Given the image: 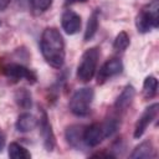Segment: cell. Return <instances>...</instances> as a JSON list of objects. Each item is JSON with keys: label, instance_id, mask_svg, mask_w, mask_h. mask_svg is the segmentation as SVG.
<instances>
[{"label": "cell", "instance_id": "cell-12", "mask_svg": "<svg viewBox=\"0 0 159 159\" xmlns=\"http://www.w3.org/2000/svg\"><path fill=\"white\" fill-rule=\"evenodd\" d=\"M81 25H82L81 16L76 11L67 9V10H65L62 12V16H61V26H62V30L67 35H75V34H77L81 30Z\"/></svg>", "mask_w": 159, "mask_h": 159}, {"label": "cell", "instance_id": "cell-18", "mask_svg": "<svg viewBox=\"0 0 159 159\" xmlns=\"http://www.w3.org/2000/svg\"><path fill=\"white\" fill-rule=\"evenodd\" d=\"M7 155L11 159H30L31 158V153L22 147L21 144L16 143V142H11L7 147Z\"/></svg>", "mask_w": 159, "mask_h": 159}, {"label": "cell", "instance_id": "cell-11", "mask_svg": "<svg viewBox=\"0 0 159 159\" xmlns=\"http://www.w3.org/2000/svg\"><path fill=\"white\" fill-rule=\"evenodd\" d=\"M83 130H84V125L82 124H72L66 128L65 139L70 147L77 150L86 149V145L83 143Z\"/></svg>", "mask_w": 159, "mask_h": 159}, {"label": "cell", "instance_id": "cell-23", "mask_svg": "<svg viewBox=\"0 0 159 159\" xmlns=\"http://www.w3.org/2000/svg\"><path fill=\"white\" fill-rule=\"evenodd\" d=\"M87 0H66L65 5H72V4H78V2H86Z\"/></svg>", "mask_w": 159, "mask_h": 159}, {"label": "cell", "instance_id": "cell-17", "mask_svg": "<svg viewBox=\"0 0 159 159\" xmlns=\"http://www.w3.org/2000/svg\"><path fill=\"white\" fill-rule=\"evenodd\" d=\"M15 102L22 109H30L32 107V96L31 92L26 88H19L15 92Z\"/></svg>", "mask_w": 159, "mask_h": 159}, {"label": "cell", "instance_id": "cell-19", "mask_svg": "<svg viewBox=\"0 0 159 159\" xmlns=\"http://www.w3.org/2000/svg\"><path fill=\"white\" fill-rule=\"evenodd\" d=\"M53 0H30L29 4H30V10L32 12V15L35 16H39V15H42L43 12H46L51 5H52Z\"/></svg>", "mask_w": 159, "mask_h": 159}, {"label": "cell", "instance_id": "cell-7", "mask_svg": "<svg viewBox=\"0 0 159 159\" xmlns=\"http://www.w3.org/2000/svg\"><path fill=\"white\" fill-rule=\"evenodd\" d=\"M37 127L40 137L42 139V145L46 152H52L56 147V137L52 129V124L48 119V116L43 108H40V117L37 119Z\"/></svg>", "mask_w": 159, "mask_h": 159}, {"label": "cell", "instance_id": "cell-10", "mask_svg": "<svg viewBox=\"0 0 159 159\" xmlns=\"http://www.w3.org/2000/svg\"><path fill=\"white\" fill-rule=\"evenodd\" d=\"M134 97H135V88L132 84H127L122 89V92L119 93V96L117 97L113 104V114L118 117L124 114L128 111V108L132 106Z\"/></svg>", "mask_w": 159, "mask_h": 159}, {"label": "cell", "instance_id": "cell-24", "mask_svg": "<svg viewBox=\"0 0 159 159\" xmlns=\"http://www.w3.org/2000/svg\"><path fill=\"white\" fill-rule=\"evenodd\" d=\"M19 1H22V2H24V1H25V2H29L30 0H19Z\"/></svg>", "mask_w": 159, "mask_h": 159}, {"label": "cell", "instance_id": "cell-13", "mask_svg": "<svg viewBox=\"0 0 159 159\" xmlns=\"http://www.w3.org/2000/svg\"><path fill=\"white\" fill-rule=\"evenodd\" d=\"M36 125H37L36 117L34 114H31V113H27V112L21 113L17 117L16 122H15V128L20 133H29L32 129H35Z\"/></svg>", "mask_w": 159, "mask_h": 159}, {"label": "cell", "instance_id": "cell-5", "mask_svg": "<svg viewBox=\"0 0 159 159\" xmlns=\"http://www.w3.org/2000/svg\"><path fill=\"white\" fill-rule=\"evenodd\" d=\"M94 99V91L91 87H83L77 89L68 103V108L76 117H86L91 113L92 103Z\"/></svg>", "mask_w": 159, "mask_h": 159}, {"label": "cell", "instance_id": "cell-4", "mask_svg": "<svg viewBox=\"0 0 159 159\" xmlns=\"http://www.w3.org/2000/svg\"><path fill=\"white\" fill-rule=\"evenodd\" d=\"M99 48L98 47H91L87 48L80 60V63L77 66V80L80 82L87 83L89 82L96 72H97V66H98V60H99Z\"/></svg>", "mask_w": 159, "mask_h": 159}, {"label": "cell", "instance_id": "cell-20", "mask_svg": "<svg viewBox=\"0 0 159 159\" xmlns=\"http://www.w3.org/2000/svg\"><path fill=\"white\" fill-rule=\"evenodd\" d=\"M130 45V39H129V35L125 32V31H120L114 41H113V50L117 52V53H120V52H124L128 46Z\"/></svg>", "mask_w": 159, "mask_h": 159}, {"label": "cell", "instance_id": "cell-8", "mask_svg": "<svg viewBox=\"0 0 159 159\" xmlns=\"http://www.w3.org/2000/svg\"><path fill=\"white\" fill-rule=\"evenodd\" d=\"M123 71V62L119 57H112L107 60L97 72V84H104L111 78L118 76Z\"/></svg>", "mask_w": 159, "mask_h": 159}, {"label": "cell", "instance_id": "cell-14", "mask_svg": "<svg viewBox=\"0 0 159 159\" xmlns=\"http://www.w3.org/2000/svg\"><path fill=\"white\" fill-rule=\"evenodd\" d=\"M132 159H148L155 157V149L150 140H144L137 145L129 155Z\"/></svg>", "mask_w": 159, "mask_h": 159}, {"label": "cell", "instance_id": "cell-3", "mask_svg": "<svg viewBox=\"0 0 159 159\" xmlns=\"http://www.w3.org/2000/svg\"><path fill=\"white\" fill-rule=\"evenodd\" d=\"M159 0H150L147 2L135 16V27L140 34L158 29L159 26Z\"/></svg>", "mask_w": 159, "mask_h": 159}, {"label": "cell", "instance_id": "cell-22", "mask_svg": "<svg viewBox=\"0 0 159 159\" xmlns=\"http://www.w3.org/2000/svg\"><path fill=\"white\" fill-rule=\"evenodd\" d=\"M11 0H0V11H4L6 10V7L9 6Z\"/></svg>", "mask_w": 159, "mask_h": 159}, {"label": "cell", "instance_id": "cell-1", "mask_svg": "<svg viewBox=\"0 0 159 159\" xmlns=\"http://www.w3.org/2000/svg\"><path fill=\"white\" fill-rule=\"evenodd\" d=\"M40 51L43 60L53 68H62L66 58L65 40L56 27H46L40 39Z\"/></svg>", "mask_w": 159, "mask_h": 159}, {"label": "cell", "instance_id": "cell-21", "mask_svg": "<svg viewBox=\"0 0 159 159\" xmlns=\"http://www.w3.org/2000/svg\"><path fill=\"white\" fill-rule=\"evenodd\" d=\"M5 142H6V137H5V134H4V132L0 129V153L4 150V148H5Z\"/></svg>", "mask_w": 159, "mask_h": 159}, {"label": "cell", "instance_id": "cell-9", "mask_svg": "<svg viewBox=\"0 0 159 159\" xmlns=\"http://www.w3.org/2000/svg\"><path fill=\"white\" fill-rule=\"evenodd\" d=\"M158 111H159V104L158 103H153L150 106H148L143 113L139 116V118L135 122L134 125V130H133V137L135 139H139L147 130V128L152 124V122L157 118L158 116Z\"/></svg>", "mask_w": 159, "mask_h": 159}, {"label": "cell", "instance_id": "cell-25", "mask_svg": "<svg viewBox=\"0 0 159 159\" xmlns=\"http://www.w3.org/2000/svg\"><path fill=\"white\" fill-rule=\"evenodd\" d=\"M0 25H1V21H0Z\"/></svg>", "mask_w": 159, "mask_h": 159}, {"label": "cell", "instance_id": "cell-15", "mask_svg": "<svg viewBox=\"0 0 159 159\" xmlns=\"http://www.w3.org/2000/svg\"><path fill=\"white\" fill-rule=\"evenodd\" d=\"M98 25H99V10L96 9L88 17L87 26H86L84 35H83L84 41H89L94 37V35L97 34V30H98Z\"/></svg>", "mask_w": 159, "mask_h": 159}, {"label": "cell", "instance_id": "cell-2", "mask_svg": "<svg viewBox=\"0 0 159 159\" xmlns=\"http://www.w3.org/2000/svg\"><path fill=\"white\" fill-rule=\"evenodd\" d=\"M120 117L111 114L102 122L92 123L84 127L83 130V143L86 148H94L99 145L106 138L112 137L119 128Z\"/></svg>", "mask_w": 159, "mask_h": 159}, {"label": "cell", "instance_id": "cell-6", "mask_svg": "<svg viewBox=\"0 0 159 159\" xmlns=\"http://www.w3.org/2000/svg\"><path fill=\"white\" fill-rule=\"evenodd\" d=\"M2 75L10 80L11 82H19V81H27L29 83H36L37 82V75L34 70L24 66L22 63L17 62H10L1 67Z\"/></svg>", "mask_w": 159, "mask_h": 159}, {"label": "cell", "instance_id": "cell-16", "mask_svg": "<svg viewBox=\"0 0 159 159\" xmlns=\"http://www.w3.org/2000/svg\"><path fill=\"white\" fill-rule=\"evenodd\" d=\"M143 97L145 99H152L157 96L158 92V80L154 76H147L143 82Z\"/></svg>", "mask_w": 159, "mask_h": 159}]
</instances>
